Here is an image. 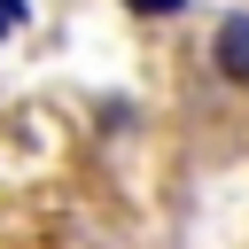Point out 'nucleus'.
I'll return each instance as SVG.
<instances>
[{
	"label": "nucleus",
	"instance_id": "f257e3e1",
	"mask_svg": "<svg viewBox=\"0 0 249 249\" xmlns=\"http://www.w3.org/2000/svg\"><path fill=\"white\" fill-rule=\"evenodd\" d=\"M218 70L233 86H249V16H226L218 23Z\"/></svg>",
	"mask_w": 249,
	"mask_h": 249
},
{
	"label": "nucleus",
	"instance_id": "f03ea898",
	"mask_svg": "<svg viewBox=\"0 0 249 249\" xmlns=\"http://www.w3.org/2000/svg\"><path fill=\"white\" fill-rule=\"evenodd\" d=\"M140 16H171V8H187V0H132Z\"/></svg>",
	"mask_w": 249,
	"mask_h": 249
},
{
	"label": "nucleus",
	"instance_id": "7ed1b4c3",
	"mask_svg": "<svg viewBox=\"0 0 249 249\" xmlns=\"http://www.w3.org/2000/svg\"><path fill=\"white\" fill-rule=\"evenodd\" d=\"M23 23V0H0V31H16Z\"/></svg>",
	"mask_w": 249,
	"mask_h": 249
}]
</instances>
